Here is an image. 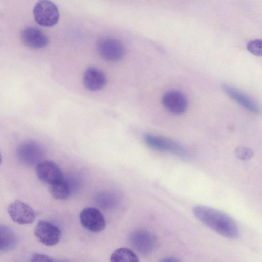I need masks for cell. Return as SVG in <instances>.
<instances>
[{"label":"cell","mask_w":262,"mask_h":262,"mask_svg":"<svg viewBox=\"0 0 262 262\" xmlns=\"http://www.w3.org/2000/svg\"><path fill=\"white\" fill-rule=\"evenodd\" d=\"M193 213L201 222L223 236L230 239L239 237V229L237 223L226 213L204 205L194 207Z\"/></svg>","instance_id":"1"},{"label":"cell","mask_w":262,"mask_h":262,"mask_svg":"<svg viewBox=\"0 0 262 262\" xmlns=\"http://www.w3.org/2000/svg\"><path fill=\"white\" fill-rule=\"evenodd\" d=\"M33 13L36 22L43 27L56 25L59 19L58 8L51 0H39L35 5Z\"/></svg>","instance_id":"2"},{"label":"cell","mask_w":262,"mask_h":262,"mask_svg":"<svg viewBox=\"0 0 262 262\" xmlns=\"http://www.w3.org/2000/svg\"><path fill=\"white\" fill-rule=\"evenodd\" d=\"M97 49L102 59L112 62L120 61L125 54L123 43L114 38H104L99 40L97 44Z\"/></svg>","instance_id":"3"},{"label":"cell","mask_w":262,"mask_h":262,"mask_svg":"<svg viewBox=\"0 0 262 262\" xmlns=\"http://www.w3.org/2000/svg\"><path fill=\"white\" fill-rule=\"evenodd\" d=\"M144 139L147 145L154 150L169 152L182 158L187 157L185 149L180 144L169 139L146 134Z\"/></svg>","instance_id":"4"},{"label":"cell","mask_w":262,"mask_h":262,"mask_svg":"<svg viewBox=\"0 0 262 262\" xmlns=\"http://www.w3.org/2000/svg\"><path fill=\"white\" fill-rule=\"evenodd\" d=\"M129 241L133 248L143 255L151 253L157 244L156 236L151 232L144 229L134 231L130 234Z\"/></svg>","instance_id":"5"},{"label":"cell","mask_w":262,"mask_h":262,"mask_svg":"<svg viewBox=\"0 0 262 262\" xmlns=\"http://www.w3.org/2000/svg\"><path fill=\"white\" fill-rule=\"evenodd\" d=\"M16 155L18 159L28 165L37 164L43 156L41 146L32 140H27L21 143L18 146Z\"/></svg>","instance_id":"6"},{"label":"cell","mask_w":262,"mask_h":262,"mask_svg":"<svg viewBox=\"0 0 262 262\" xmlns=\"http://www.w3.org/2000/svg\"><path fill=\"white\" fill-rule=\"evenodd\" d=\"M34 234L37 239L46 246L57 244L61 236V232L58 226L47 221L38 222L34 229Z\"/></svg>","instance_id":"7"},{"label":"cell","mask_w":262,"mask_h":262,"mask_svg":"<svg viewBox=\"0 0 262 262\" xmlns=\"http://www.w3.org/2000/svg\"><path fill=\"white\" fill-rule=\"evenodd\" d=\"M79 219L81 225L93 232H99L105 227V220L102 213L97 208L92 207L83 209Z\"/></svg>","instance_id":"8"},{"label":"cell","mask_w":262,"mask_h":262,"mask_svg":"<svg viewBox=\"0 0 262 262\" xmlns=\"http://www.w3.org/2000/svg\"><path fill=\"white\" fill-rule=\"evenodd\" d=\"M8 213L14 222L20 225L31 224L36 218L33 208L25 203L17 200L9 204Z\"/></svg>","instance_id":"9"},{"label":"cell","mask_w":262,"mask_h":262,"mask_svg":"<svg viewBox=\"0 0 262 262\" xmlns=\"http://www.w3.org/2000/svg\"><path fill=\"white\" fill-rule=\"evenodd\" d=\"M162 103L170 113L180 115L185 112L188 100L185 95L179 90H171L166 92L162 96Z\"/></svg>","instance_id":"10"},{"label":"cell","mask_w":262,"mask_h":262,"mask_svg":"<svg viewBox=\"0 0 262 262\" xmlns=\"http://www.w3.org/2000/svg\"><path fill=\"white\" fill-rule=\"evenodd\" d=\"M35 171L38 178L49 185L64 178L58 165L53 161H40L36 166Z\"/></svg>","instance_id":"11"},{"label":"cell","mask_w":262,"mask_h":262,"mask_svg":"<svg viewBox=\"0 0 262 262\" xmlns=\"http://www.w3.org/2000/svg\"><path fill=\"white\" fill-rule=\"evenodd\" d=\"M22 42L27 47L35 49H41L49 43L48 36L39 29L27 27L20 33Z\"/></svg>","instance_id":"12"},{"label":"cell","mask_w":262,"mask_h":262,"mask_svg":"<svg viewBox=\"0 0 262 262\" xmlns=\"http://www.w3.org/2000/svg\"><path fill=\"white\" fill-rule=\"evenodd\" d=\"M222 89L230 98L244 108L256 114L260 113V108L254 101L241 91L225 83L222 85Z\"/></svg>","instance_id":"13"},{"label":"cell","mask_w":262,"mask_h":262,"mask_svg":"<svg viewBox=\"0 0 262 262\" xmlns=\"http://www.w3.org/2000/svg\"><path fill=\"white\" fill-rule=\"evenodd\" d=\"M83 80L85 87L91 91L100 90L106 83V77L104 73L94 67H90L86 70Z\"/></svg>","instance_id":"14"},{"label":"cell","mask_w":262,"mask_h":262,"mask_svg":"<svg viewBox=\"0 0 262 262\" xmlns=\"http://www.w3.org/2000/svg\"><path fill=\"white\" fill-rule=\"evenodd\" d=\"M16 243L17 237L14 232L9 227L0 224V251L11 250Z\"/></svg>","instance_id":"15"},{"label":"cell","mask_w":262,"mask_h":262,"mask_svg":"<svg viewBox=\"0 0 262 262\" xmlns=\"http://www.w3.org/2000/svg\"><path fill=\"white\" fill-rule=\"evenodd\" d=\"M49 192L57 200H65L70 194V186L64 178L49 185Z\"/></svg>","instance_id":"16"},{"label":"cell","mask_w":262,"mask_h":262,"mask_svg":"<svg viewBox=\"0 0 262 262\" xmlns=\"http://www.w3.org/2000/svg\"><path fill=\"white\" fill-rule=\"evenodd\" d=\"M111 262H138L137 255L130 249L122 247L116 249L110 256Z\"/></svg>","instance_id":"17"},{"label":"cell","mask_w":262,"mask_h":262,"mask_svg":"<svg viewBox=\"0 0 262 262\" xmlns=\"http://www.w3.org/2000/svg\"><path fill=\"white\" fill-rule=\"evenodd\" d=\"M96 201L100 206L109 207L114 205L116 202L115 196L110 193H102L97 196Z\"/></svg>","instance_id":"18"},{"label":"cell","mask_w":262,"mask_h":262,"mask_svg":"<svg viewBox=\"0 0 262 262\" xmlns=\"http://www.w3.org/2000/svg\"><path fill=\"white\" fill-rule=\"evenodd\" d=\"M247 50L252 54L260 56L262 55V41L260 39H255L249 41L247 46Z\"/></svg>","instance_id":"19"},{"label":"cell","mask_w":262,"mask_h":262,"mask_svg":"<svg viewBox=\"0 0 262 262\" xmlns=\"http://www.w3.org/2000/svg\"><path fill=\"white\" fill-rule=\"evenodd\" d=\"M235 156L241 160H247L250 159L254 155L252 150L245 147H238L235 150Z\"/></svg>","instance_id":"20"},{"label":"cell","mask_w":262,"mask_h":262,"mask_svg":"<svg viewBox=\"0 0 262 262\" xmlns=\"http://www.w3.org/2000/svg\"><path fill=\"white\" fill-rule=\"evenodd\" d=\"M32 261H55L56 260L46 255L36 253L31 257Z\"/></svg>","instance_id":"21"},{"label":"cell","mask_w":262,"mask_h":262,"mask_svg":"<svg viewBox=\"0 0 262 262\" xmlns=\"http://www.w3.org/2000/svg\"><path fill=\"white\" fill-rule=\"evenodd\" d=\"M162 261H179L177 258L174 257H165L162 260Z\"/></svg>","instance_id":"22"},{"label":"cell","mask_w":262,"mask_h":262,"mask_svg":"<svg viewBox=\"0 0 262 262\" xmlns=\"http://www.w3.org/2000/svg\"><path fill=\"white\" fill-rule=\"evenodd\" d=\"M2 155H1V154L0 152V165L2 163Z\"/></svg>","instance_id":"23"}]
</instances>
